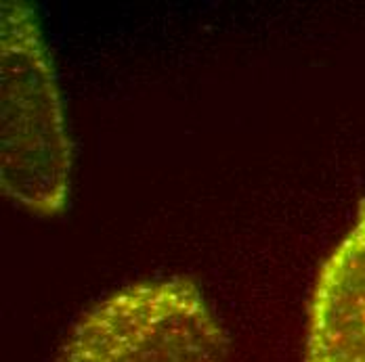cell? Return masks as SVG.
Returning a JSON list of instances; mask_svg holds the SVG:
<instances>
[{"label":"cell","mask_w":365,"mask_h":362,"mask_svg":"<svg viewBox=\"0 0 365 362\" xmlns=\"http://www.w3.org/2000/svg\"><path fill=\"white\" fill-rule=\"evenodd\" d=\"M229 337L200 285L147 279L111 291L70 326L57 362H227Z\"/></svg>","instance_id":"2"},{"label":"cell","mask_w":365,"mask_h":362,"mask_svg":"<svg viewBox=\"0 0 365 362\" xmlns=\"http://www.w3.org/2000/svg\"><path fill=\"white\" fill-rule=\"evenodd\" d=\"M72 143L61 90L36 13L19 0L0 4V186L42 218L68 206Z\"/></svg>","instance_id":"1"},{"label":"cell","mask_w":365,"mask_h":362,"mask_svg":"<svg viewBox=\"0 0 365 362\" xmlns=\"http://www.w3.org/2000/svg\"><path fill=\"white\" fill-rule=\"evenodd\" d=\"M304 362H365V197L313 283Z\"/></svg>","instance_id":"3"}]
</instances>
